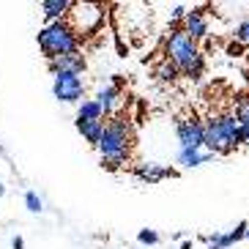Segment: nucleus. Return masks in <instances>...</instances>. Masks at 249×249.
Segmentation results:
<instances>
[{"mask_svg":"<svg viewBox=\"0 0 249 249\" xmlns=\"http://www.w3.org/2000/svg\"><path fill=\"white\" fill-rule=\"evenodd\" d=\"M132 145H134V134H132V124L124 115H112L107 121L104 137L99 142V154H102V167L104 170H121L132 156Z\"/></svg>","mask_w":249,"mask_h":249,"instance_id":"1","label":"nucleus"},{"mask_svg":"<svg viewBox=\"0 0 249 249\" xmlns=\"http://www.w3.org/2000/svg\"><path fill=\"white\" fill-rule=\"evenodd\" d=\"M93 99L99 102V107L104 110V118H112V115H115V110H118V104H121V88H118L115 82L102 85Z\"/></svg>","mask_w":249,"mask_h":249,"instance_id":"12","label":"nucleus"},{"mask_svg":"<svg viewBox=\"0 0 249 249\" xmlns=\"http://www.w3.org/2000/svg\"><path fill=\"white\" fill-rule=\"evenodd\" d=\"M167 58L176 63V69L183 77H192V80H200L205 71V55L200 52L197 41L189 38L183 30L170 33L167 38Z\"/></svg>","mask_w":249,"mask_h":249,"instance_id":"3","label":"nucleus"},{"mask_svg":"<svg viewBox=\"0 0 249 249\" xmlns=\"http://www.w3.org/2000/svg\"><path fill=\"white\" fill-rule=\"evenodd\" d=\"M52 93L63 104H80L85 99V80L80 74H58L52 80Z\"/></svg>","mask_w":249,"mask_h":249,"instance_id":"4","label":"nucleus"},{"mask_svg":"<svg viewBox=\"0 0 249 249\" xmlns=\"http://www.w3.org/2000/svg\"><path fill=\"white\" fill-rule=\"evenodd\" d=\"M74 17H77V33H82V30H90V28H96V25L102 22V17H104V11H102V6H82V3H74Z\"/></svg>","mask_w":249,"mask_h":249,"instance_id":"11","label":"nucleus"},{"mask_svg":"<svg viewBox=\"0 0 249 249\" xmlns=\"http://www.w3.org/2000/svg\"><path fill=\"white\" fill-rule=\"evenodd\" d=\"M247 238H249V233H247Z\"/></svg>","mask_w":249,"mask_h":249,"instance_id":"27","label":"nucleus"},{"mask_svg":"<svg viewBox=\"0 0 249 249\" xmlns=\"http://www.w3.org/2000/svg\"><path fill=\"white\" fill-rule=\"evenodd\" d=\"M0 156H6V148H3V145H0Z\"/></svg>","mask_w":249,"mask_h":249,"instance_id":"26","label":"nucleus"},{"mask_svg":"<svg viewBox=\"0 0 249 249\" xmlns=\"http://www.w3.org/2000/svg\"><path fill=\"white\" fill-rule=\"evenodd\" d=\"M3 195H6V186H3V183H0V197H3Z\"/></svg>","mask_w":249,"mask_h":249,"instance_id":"25","label":"nucleus"},{"mask_svg":"<svg viewBox=\"0 0 249 249\" xmlns=\"http://www.w3.org/2000/svg\"><path fill=\"white\" fill-rule=\"evenodd\" d=\"M132 173L140 178V181H145V183H159V181H164V178H176L178 176V170L164 167V164H156V161H142V164H134Z\"/></svg>","mask_w":249,"mask_h":249,"instance_id":"9","label":"nucleus"},{"mask_svg":"<svg viewBox=\"0 0 249 249\" xmlns=\"http://www.w3.org/2000/svg\"><path fill=\"white\" fill-rule=\"evenodd\" d=\"M25 208H28L30 213H41L44 211V200L38 197V192H25Z\"/></svg>","mask_w":249,"mask_h":249,"instance_id":"19","label":"nucleus"},{"mask_svg":"<svg viewBox=\"0 0 249 249\" xmlns=\"http://www.w3.org/2000/svg\"><path fill=\"white\" fill-rule=\"evenodd\" d=\"M38 50L41 55L50 60H58L63 55H71V52H80V33L69 19H60V22H50L36 33Z\"/></svg>","mask_w":249,"mask_h":249,"instance_id":"2","label":"nucleus"},{"mask_svg":"<svg viewBox=\"0 0 249 249\" xmlns=\"http://www.w3.org/2000/svg\"><path fill=\"white\" fill-rule=\"evenodd\" d=\"M203 129H205V151L213 156H225L230 154L233 148H230V142H227V137L222 134V126L216 118H208V121H203Z\"/></svg>","mask_w":249,"mask_h":249,"instance_id":"6","label":"nucleus"},{"mask_svg":"<svg viewBox=\"0 0 249 249\" xmlns=\"http://www.w3.org/2000/svg\"><path fill=\"white\" fill-rule=\"evenodd\" d=\"M154 77H156L159 82H176L178 77H181V71L176 69V63H173L170 58H164V60H159V63H156Z\"/></svg>","mask_w":249,"mask_h":249,"instance_id":"17","label":"nucleus"},{"mask_svg":"<svg viewBox=\"0 0 249 249\" xmlns=\"http://www.w3.org/2000/svg\"><path fill=\"white\" fill-rule=\"evenodd\" d=\"M183 33L195 41H208V19H205L203 8H189V14L183 19Z\"/></svg>","mask_w":249,"mask_h":249,"instance_id":"8","label":"nucleus"},{"mask_svg":"<svg viewBox=\"0 0 249 249\" xmlns=\"http://www.w3.org/2000/svg\"><path fill=\"white\" fill-rule=\"evenodd\" d=\"M235 118L241 121V132H244V140H247V145H249V96H244V99H238V104H235Z\"/></svg>","mask_w":249,"mask_h":249,"instance_id":"18","label":"nucleus"},{"mask_svg":"<svg viewBox=\"0 0 249 249\" xmlns=\"http://www.w3.org/2000/svg\"><path fill=\"white\" fill-rule=\"evenodd\" d=\"M216 156L208 154V151H178V164H181L183 170H192V167H200V164H208V161H213Z\"/></svg>","mask_w":249,"mask_h":249,"instance_id":"15","label":"nucleus"},{"mask_svg":"<svg viewBox=\"0 0 249 249\" xmlns=\"http://www.w3.org/2000/svg\"><path fill=\"white\" fill-rule=\"evenodd\" d=\"M238 52H241V44H238V41H235V44H230V47H227V55H238Z\"/></svg>","mask_w":249,"mask_h":249,"instance_id":"23","label":"nucleus"},{"mask_svg":"<svg viewBox=\"0 0 249 249\" xmlns=\"http://www.w3.org/2000/svg\"><path fill=\"white\" fill-rule=\"evenodd\" d=\"M38 8H41V14L47 17V25H50V22H60V19H66V14L74 8V3H71V0H41Z\"/></svg>","mask_w":249,"mask_h":249,"instance_id":"13","label":"nucleus"},{"mask_svg":"<svg viewBox=\"0 0 249 249\" xmlns=\"http://www.w3.org/2000/svg\"><path fill=\"white\" fill-rule=\"evenodd\" d=\"M74 126H77V132L82 134V140L93 148H99V142H102V137H104V129H107L104 121H74Z\"/></svg>","mask_w":249,"mask_h":249,"instance_id":"14","label":"nucleus"},{"mask_svg":"<svg viewBox=\"0 0 249 249\" xmlns=\"http://www.w3.org/2000/svg\"><path fill=\"white\" fill-rule=\"evenodd\" d=\"M216 121H219L222 126V134L227 137V142H230V148H241L247 145V140H244V132H241V121L235 118V112H222V115H216Z\"/></svg>","mask_w":249,"mask_h":249,"instance_id":"10","label":"nucleus"},{"mask_svg":"<svg viewBox=\"0 0 249 249\" xmlns=\"http://www.w3.org/2000/svg\"><path fill=\"white\" fill-rule=\"evenodd\" d=\"M77 121H104V110L96 99H82L77 104Z\"/></svg>","mask_w":249,"mask_h":249,"instance_id":"16","label":"nucleus"},{"mask_svg":"<svg viewBox=\"0 0 249 249\" xmlns=\"http://www.w3.org/2000/svg\"><path fill=\"white\" fill-rule=\"evenodd\" d=\"M11 247H14V249H25V241H22V235H14V241H11Z\"/></svg>","mask_w":249,"mask_h":249,"instance_id":"22","label":"nucleus"},{"mask_svg":"<svg viewBox=\"0 0 249 249\" xmlns=\"http://www.w3.org/2000/svg\"><path fill=\"white\" fill-rule=\"evenodd\" d=\"M47 69H50L52 77H58V74H80L82 77V71L88 69V60H85L82 52H71V55H63L58 60H50Z\"/></svg>","mask_w":249,"mask_h":249,"instance_id":"7","label":"nucleus"},{"mask_svg":"<svg viewBox=\"0 0 249 249\" xmlns=\"http://www.w3.org/2000/svg\"><path fill=\"white\" fill-rule=\"evenodd\" d=\"M181 249H192V241H181Z\"/></svg>","mask_w":249,"mask_h":249,"instance_id":"24","label":"nucleus"},{"mask_svg":"<svg viewBox=\"0 0 249 249\" xmlns=\"http://www.w3.org/2000/svg\"><path fill=\"white\" fill-rule=\"evenodd\" d=\"M233 36H235V41H238L241 47H249V17H247V19H241V22L235 25Z\"/></svg>","mask_w":249,"mask_h":249,"instance_id":"20","label":"nucleus"},{"mask_svg":"<svg viewBox=\"0 0 249 249\" xmlns=\"http://www.w3.org/2000/svg\"><path fill=\"white\" fill-rule=\"evenodd\" d=\"M137 241L145 244V247H154V244H159V233L151 230V227H145V230H140L137 233Z\"/></svg>","mask_w":249,"mask_h":249,"instance_id":"21","label":"nucleus"},{"mask_svg":"<svg viewBox=\"0 0 249 249\" xmlns=\"http://www.w3.org/2000/svg\"><path fill=\"white\" fill-rule=\"evenodd\" d=\"M178 151H203L205 148V129L197 118H181L176 124Z\"/></svg>","mask_w":249,"mask_h":249,"instance_id":"5","label":"nucleus"}]
</instances>
